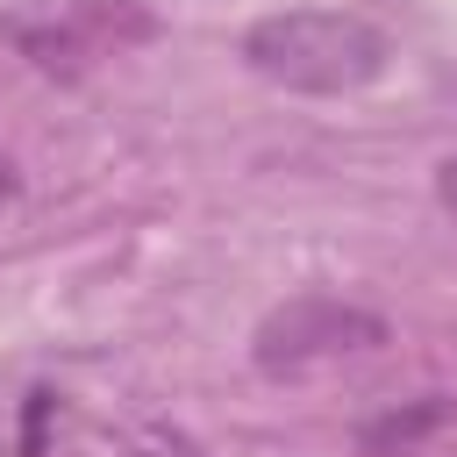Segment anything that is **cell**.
<instances>
[{
	"mask_svg": "<svg viewBox=\"0 0 457 457\" xmlns=\"http://www.w3.org/2000/svg\"><path fill=\"white\" fill-rule=\"evenodd\" d=\"M393 43L364 14H328V7H286L250 21L243 64L286 93H357L386 71Z\"/></svg>",
	"mask_w": 457,
	"mask_h": 457,
	"instance_id": "6da1fadb",
	"label": "cell"
},
{
	"mask_svg": "<svg viewBox=\"0 0 457 457\" xmlns=\"http://www.w3.org/2000/svg\"><path fill=\"white\" fill-rule=\"evenodd\" d=\"M14 193H21V171H14V157H7V150H0V214H7V207H14Z\"/></svg>",
	"mask_w": 457,
	"mask_h": 457,
	"instance_id": "5b68a950",
	"label": "cell"
},
{
	"mask_svg": "<svg viewBox=\"0 0 457 457\" xmlns=\"http://www.w3.org/2000/svg\"><path fill=\"white\" fill-rule=\"evenodd\" d=\"M436 193H443V207H457V157L436 171Z\"/></svg>",
	"mask_w": 457,
	"mask_h": 457,
	"instance_id": "8992f818",
	"label": "cell"
},
{
	"mask_svg": "<svg viewBox=\"0 0 457 457\" xmlns=\"http://www.w3.org/2000/svg\"><path fill=\"white\" fill-rule=\"evenodd\" d=\"M0 36L50 79H86L93 64L136 50L157 36V14L143 0H29L0 14Z\"/></svg>",
	"mask_w": 457,
	"mask_h": 457,
	"instance_id": "7a4b0ae2",
	"label": "cell"
},
{
	"mask_svg": "<svg viewBox=\"0 0 457 457\" xmlns=\"http://www.w3.org/2000/svg\"><path fill=\"white\" fill-rule=\"evenodd\" d=\"M443 414H450L443 400H421V407H407V414H378V421H364V436H357V443H364V457H407V450H414Z\"/></svg>",
	"mask_w": 457,
	"mask_h": 457,
	"instance_id": "277c9868",
	"label": "cell"
},
{
	"mask_svg": "<svg viewBox=\"0 0 457 457\" xmlns=\"http://www.w3.org/2000/svg\"><path fill=\"white\" fill-rule=\"evenodd\" d=\"M386 343V321L357 300H336V293H300L286 307H271L250 336V357L264 378H314L328 364H350V357H371Z\"/></svg>",
	"mask_w": 457,
	"mask_h": 457,
	"instance_id": "3957f363",
	"label": "cell"
}]
</instances>
